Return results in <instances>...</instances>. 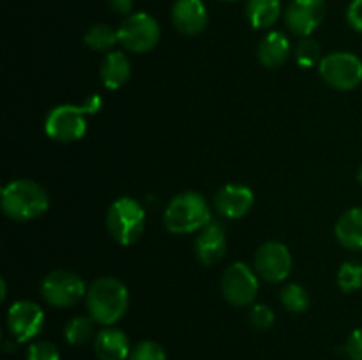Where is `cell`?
Here are the masks:
<instances>
[{
  "mask_svg": "<svg viewBox=\"0 0 362 360\" xmlns=\"http://www.w3.org/2000/svg\"><path fill=\"white\" fill-rule=\"evenodd\" d=\"M88 316L99 325L112 327L129 309V289L117 277H99L87 289Z\"/></svg>",
  "mask_w": 362,
  "mask_h": 360,
  "instance_id": "cell-1",
  "label": "cell"
},
{
  "mask_svg": "<svg viewBox=\"0 0 362 360\" xmlns=\"http://www.w3.org/2000/svg\"><path fill=\"white\" fill-rule=\"evenodd\" d=\"M4 214L18 222L32 221L49 208V196L42 186L28 179L11 180L0 193Z\"/></svg>",
  "mask_w": 362,
  "mask_h": 360,
  "instance_id": "cell-2",
  "label": "cell"
},
{
  "mask_svg": "<svg viewBox=\"0 0 362 360\" xmlns=\"http://www.w3.org/2000/svg\"><path fill=\"white\" fill-rule=\"evenodd\" d=\"M165 228L173 235H187L211 222V205L197 191H184L168 201L163 214Z\"/></svg>",
  "mask_w": 362,
  "mask_h": 360,
  "instance_id": "cell-3",
  "label": "cell"
},
{
  "mask_svg": "<svg viewBox=\"0 0 362 360\" xmlns=\"http://www.w3.org/2000/svg\"><path fill=\"white\" fill-rule=\"evenodd\" d=\"M99 95H90L83 104H60L49 109L45 120V131L52 140L60 143L78 141L87 133L88 115L101 109Z\"/></svg>",
  "mask_w": 362,
  "mask_h": 360,
  "instance_id": "cell-4",
  "label": "cell"
},
{
  "mask_svg": "<svg viewBox=\"0 0 362 360\" xmlns=\"http://www.w3.org/2000/svg\"><path fill=\"white\" fill-rule=\"evenodd\" d=\"M145 208L134 198H117L106 212V229L120 246H133L145 229Z\"/></svg>",
  "mask_w": 362,
  "mask_h": 360,
  "instance_id": "cell-5",
  "label": "cell"
},
{
  "mask_svg": "<svg viewBox=\"0 0 362 360\" xmlns=\"http://www.w3.org/2000/svg\"><path fill=\"white\" fill-rule=\"evenodd\" d=\"M119 44L131 53H147L158 46L161 28L148 13H133L119 25Z\"/></svg>",
  "mask_w": 362,
  "mask_h": 360,
  "instance_id": "cell-6",
  "label": "cell"
},
{
  "mask_svg": "<svg viewBox=\"0 0 362 360\" xmlns=\"http://www.w3.org/2000/svg\"><path fill=\"white\" fill-rule=\"evenodd\" d=\"M318 73L336 90H354L362 83V60L350 52H332L318 64Z\"/></svg>",
  "mask_w": 362,
  "mask_h": 360,
  "instance_id": "cell-7",
  "label": "cell"
},
{
  "mask_svg": "<svg viewBox=\"0 0 362 360\" xmlns=\"http://www.w3.org/2000/svg\"><path fill=\"white\" fill-rule=\"evenodd\" d=\"M41 295L53 307H71L87 296L83 279L71 270H53L42 279Z\"/></svg>",
  "mask_w": 362,
  "mask_h": 360,
  "instance_id": "cell-8",
  "label": "cell"
},
{
  "mask_svg": "<svg viewBox=\"0 0 362 360\" xmlns=\"http://www.w3.org/2000/svg\"><path fill=\"white\" fill-rule=\"evenodd\" d=\"M221 293L233 307L251 306L258 295V274L243 261L232 263L223 272Z\"/></svg>",
  "mask_w": 362,
  "mask_h": 360,
  "instance_id": "cell-9",
  "label": "cell"
},
{
  "mask_svg": "<svg viewBox=\"0 0 362 360\" xmlns=\"http://www.w3.org/2000/svg\"><path fill=\"white\" fill-rule=\"evenodd\" d=\"M255 272L267 282H281L292 272V254L281 242L262 244L255 253Z\"/></svg>",
  "mask_w": 362,
  "mask_h": 360,
  "instance_id": "cell-10",
  "label": "cell"
},
{
  "mask_svg": "<svg viewBox=\"0 0 362 360\" xmlns=\"http://www.w3.org/2000/svg\"><path fill=\"white\" fill-rule=\"evenodd\" d=\"M7 327L18 342L32 341L45 327V311L37 302L18 300L7 311Z\"/></svg>",
  "mask_w": 362,
  "mask_h": 360,
  "instance_id": "cell-11",
  "label": "cell"
},
{
  "mask_svg": "<svg viewBox=\"0 0 362 360\" xmlns=\"http://www.w3.org/2000/svg\"><path fill=\"white\" fill-rule=\"evenodd\" d=\"M327 14L325 0H290L285 9V25L293 35L311 37Z\"/></svg>",
  "mask_w": 362,
  "mask_h": 360,
  "instance_id": "cell-12",
  "label": "cell"
},
{
  "mask_svg": "<svg viewBox=\"0 0 362 360\" xmlns=\"http://www.w3.org/2000/svg\"><path fill=\"white\" fill-rule=\"evenodd\" d=\"M253 203V191L243 184H226L214 194V208L226 219L244 217Z\"/></svg>",
  "mask_w": 362,
  "mask_h": 360,
  "instance_id": "cell-13",
  "label": "cell"
},
{
  "mask_svg": "<svg viewBox=\"0 0 362 360\" xmlns=\"http://www.w3.org/2000/svg\"><path fill=\"white\" fill-rule=\"evenodd\" d=\"M172 23L180 34L198 35L209 23L207 7L202 0H175L172 6Z\"/></svg>",
  "mask_w": 362,
  "mask_h": 360,
  "instance_id": "cell-14",
  "label": "cell"
},
{
  "mask_svg": "<svg viewBox=\"0 0 362 360\" xmlns=\"http://www.w3.org/2000/svg\"><path fill=\"white\" fill-rule=\"evenodd\" d=\"M194 251L204 265H216L221 261L226 253L225 226L218 221H211L205 228H202L194 242Z\"/></svg>",
  "mask_w": 362,
  "mask_h": 360,
  "instance_id": "cell-15",
  "label": "cell"
},
{
  "mask_svg": "<svg viewBox=\"0 0 362 360\" xmlns=\"http://www.w3.org/2000/svg\"><path fill=\"white\" fill-rule=\"evenodd\" d=\"M131 349L129 339L120 328L106 327L94 337V352L99 360H127Z\"/></svg>",
  "mask_w": 362,
  "mask_h": 360,
  "instance_id": "cell-16",
  "label": "cell"
},
{
  "mask_svg": "<svg viewBox=\"0 0 362 360\" xmlns=\"http://www.w3.org/2000/svg\"><path fill=\"white\" fill-rule=\"evenodd\" d=\"M292 53L288 37L283 32L272 30L264 35V39L258 44V60L264 67L269 69H278L288 60Z\"/></svg>",
  "mask_w": 362,
  "mask_h": 360,
  "instance_id": "cell-17",
  "label": "cell"
},
{
  "mask_svg": "<svg viewBox=\"0 0 362 360\" xmlns=\"http://www.w3.org/2000/svg\"><path fill=\"white\" fill-rule=\"evenodd\" d=\"M99 76L103 85L108 90H119L129 81L131 78V62L124 52H108L101 67Z\"/></svg>",
  "mask_w": 362,
  "mask_h": 360,
  "instance_id": "cell-18",
  "label": "cell"
},
{
  "mask_svg": "<svg viewBox=\"0 0 362 360\" xmlns=\"http://www.w3.org/2000/svg\"><path fill=\"white\" fill-rule=\"evenodd\" d=\"M334 235L339 246L349 251L362 249V207L349 208L336 221Z\"/></svg>",
  "mask_w": 362,
  "mask_h": 360,
  "instance_id": "cell-19",
  "label": "cell"
},
{
  "mask_svg": "<svg viewBox=\"0 0 362 360\" xmlns=\"http://www.w3.org/2000/svg\"><path fill=\"white\" fill-rule=\"evenodd\" d=\"M281 16V0H247L246 18L257 30H267Z\"/></svg>",
  "mask_w": 362,
  "mask_h": 360,
  "instance_id": "cell-20",
  "label": "cell"
},
{
  "mask_svg": "<svg viewBox=\"0 0 362 360\" xmlns=\"http://www.w3.org/2000/svg\"><path fill=\"white\" fill-rule=\"evenodd\" d=\"M83 42L94 52H110L113 46L119 44V34L110 25L95 23L85 32Z\"/></svg>",
  "mask_w": 362,
  "mask_h": 360,
  "instance_id": "cell-21",
  "label": "cell"
},
{
  "mask_svg": "<svg viewBox=\"0 0 362 360\" xmlns=\"http://www.w3.org/2000/svg\"><path fill=\"white\" fill-rule=\"evenodd\" d=\"M94 323L90 316H76L66 325L64 328V335L66 341L73 346H81L88 342L94 335Z\"/></svg>",
  "mask_w": 362,
  "mask_h": 360,
  "instance_id": "cell-22",
  "label": "cell"
},
{
  "mask_svg": "<svg viewBox=\"0 0 362 360\" xmlns=\"http://www.w3.org/2000/svg\"><path fill=\"white\" fill-rule=\"evenodd\" d=\"M279 299H281V304L285 306L286 311H290V313H304V311L310 307V293L306 292V288L300 284H296V282H290V284H286L285 288L281 289V295H279Z\"/></svg>",
  "mask_w": 362,
  "mask_h": 360,
  "instance_id": "cell-23",
  "label": "cell"
},
{
  "mask_svg": "<svg viewBox=\"0 0 362 360\" xmlns=\"http://www.w3.org/2000/svg\"><path fill=\"white\" fill-rule=\"evenodd\" d=\"M338 286L343 293H356L362 288V263L345 261L338 270Z\"/></svg>",
  "mask_w": 362,
  "mask_h": 360,
  "instance_id": "cell-24",
  "label": "cell"
},
{
  "mask_svg": "<svg viewBox=\"0 0 362 360\" xmlns=\"http://www.w3.org/2000/svg\"><path fill=\"white\" fill-rule=\"evenodd\" d=\"M322 59H324V56H322V48L315 39L303 37L299 42H297L296 60L300 67L310 69V67L320 64Z\"/></svg>",
  "mask_w": 362,
  "mask_h": 360,
  "instance_id": "cell-25",
  "label": "cell"
},
{
  "mask_svg": "<svg viewBox=\"0 0 362 360\" xmlns=\"http://www.w3.org/2000/svg\"><path fill=\"white\" fill-rule=\"evenodd\" d=\"M127 360H166V352L159 342L141 341L131 349Z\"/></svg>",
  "mask_w": 362,
  "mask_h": 360,
  "instance_id": "cell-26",
  "label": "cell"
},
{
  "mask_svg": "<svg viewBox=\"0 0 362 360\" xmlns=\"http://www.w3.org/2000/svg\"><path fill=\"white\" fill-rule=\"evenodd\" d=\"M276 314L271 307L264 306V304H255L250 309V323L257 330H269L274 325Z\"/></svg>",
  "mask_w": 362,
  "mask_h": 360,
  "instance_id": "cell-27",
  "label": "cell"
},
{
  "mask_svg": "<svg viewBox=\"0 0 362 360\" xmlns=\"http://www.w3.org/2000/svg\"><path fill=\"white\" fill-rule=\"evenodd\" d=\"M27 360H60V352L52 341H35L28 346Z\"/></svg>",
  "mask_w": 362,
  "mask_h": 360,
  "instance_id": "cell-28",
  "label": "cell"
},
{
  "mask_svg": "<svg viewBox=\"0 0 362 360\" xmlns=\"http://www.w3.org/2000/svg\"><path fill=\"white\" fill-rule=\"evenodd\" d=\"M345 353L350 360H362V327L356 328L345 342Z\"/></svg>",
  "mask_w": 362,
  "mask_h": 360,
  "instance_id": "cell-29",
  "label": "cell"
},
{
  "mask_svg": "<svg viewBox=\"0 0 362 360\" xmlns=\"http://www.w3.org/2000/svg\"><path fill=\"white\" fill-rule=\"evenodd\" d=\"M346 23L354 30L362 32V0H352L346 7Z\"/></svg>",
  "mask_w": 362,
  "mask_h": 360,
  "instance_id": "cell-30",
  "label": "cell"
},
{
  "mask_svg": "<svg viewBox=\"0 0 362 360\" xmlns=\"http://www.w3.org/2000/svg\"><path fill=\"white\" fill-rule=\"evenodd\" d=\"M106 2H108V7L113 13L122 14V16H129L134 0H106Z\"/></svg>",
  "mask_w": 362,
  "mask_h": 360,
  "instance_id": "cell-31",
  "label": "cell"
},
{
  "mask_svg": "<svg viewBox=\"0 0 362 360\" xmlns=\"http://www.w3.org/2000/svg\"><path fill=\"white\" fill-rule=\"evenodd\" d=\"M0 284H2V293H0V300H6V295H7L6 279H0Z\"/></svg>",
  "mask_w": 362,
  "mask_h": 360,
  "instance_id": "cell-32",
  "label": "cell"
},
{
  "mask_svg": "<svg viewBox=\"0 0 362 360\" xmlns=\"http://www.w3.org/2000/svg\"><path fill=\"white\" fill-rule=\"evenodd\" d=\"M357 180H359V184L362 186V166L359 168V172H357Z\"/></svg>",
  "mask_w": 362,
  "mask_h": 360,
  "instance_id": "cell-33",
  "label": "cell"
},
{
  "mask_svg": "<svg viewBox=\"0 0 362 360\" xmlns=\"http://www.w3.org/2000/svg\"><path fill=\"white\" fill-rule=\"evenodd\" d=\"M221 2H235V0H221Z\"/></svg>",
  "mask_w": 362,
  "mask_h": 360,
  "instance_id": "cell-34",
  "label": "cell"
}]
</instances>
